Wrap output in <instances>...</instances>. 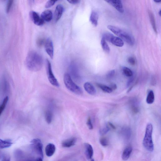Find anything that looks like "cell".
Masks as SVG:
<instances>
[{
  "label": "cell",
  "instance_id": "cell-1",
  "mask_svg": "<svg viewBox=\"0 0 161 161\" xmlns=\"http://www.w3.org/2000/svg\"><path fill=\"white\" fill-rule=\"evenodd\" d=\"M26 66L29 70L36 72L40 71L42 67L43 60L41 56L34 51L28 53L26 60Z\"/></svg>",
  "mask_w": 161,
  "mask_h": 161
},
{
  "label": "cell",
  "instance_id": "cell-2",
  "mask_svg": "<svg viewBox=\"0 0 161 161\" xmlns=\"http://www.w3.org/2000/svg\"><path fill=\"white\" fill-rule=\"evenodd\" d=\"M153 127L152 125L149 123L147 126L145 136L143 141V146L148 150L150 152L153 151L154 145L152 140V133Z\"/></svg>",
  "mask_w": 161,
  "mask_h": 161
},
{
  "label": "cell",
  "instance_id": "cell-3",
  "mask_svg": "<svg viewBox=\"0 0 161 161\" xmlns=\"http://www.w3.org/2000/svg\"><path fill=\"white\" fill-rule=\"evenodd\" d=\"M107 28L128 45H134V40L133 38L128 33L114 26L109 25L107 26Z\"/></svg>",
  "mask_w": 161,
  "mask_h": 161
},
{
  "label": "cell",
  "instance_id": "cell-4",
  "mask_svg": "<svg viewBox=\"0 0 161 161\" xmlns=\"http://www.w3.org/2000/svg\"><path fill=\"white\" fill-rule=\"evenodd\" d=\"M64 81L66 88L71 92L78 95H81L82 94V91L81 89L73 81L69 74L67 73L65 74Z\"/></svg>",
  "mask_w": 161,
  "mask_h": 161
},
{
  "label": "cell",
  "instance_id": "cell-5",
  "mask_svg": "<svg viewBox=\"0 0 161 161\" xmlns=\"http://www.w3.org/2000/svg\"><path fill=\"white\" fill-rule=\"evenodd\" d=\"M46 69L48 79L52 85L56 87H59V84L55 77L52 72L51 64L48 60H46Z\"/></svg>",
  "mask_w": 161,
  "mask_h": 161
},
{
  "label": "cell",
  "instance_id": "cell-6",
  "mask_svg": "<svg viewBox=\"0 0 161 161\" xmlns=\"http://www.w3.org/2000/svg\"><path fill=\"white\" fill-rule=\"evenodd\" d=\"M31 146L33 150L43 159V145L40 139H34L31 142Z\"/></svg>",
  "mask_w": 161,
  "mask_h": 161
},
{
  "label": "cell",
  "instance_id": "cell-7",
  "mask_svg": "<svg viewBox=\"0 0 161 161\" xmlns=\"http://www.w3.org/2000/svg\"><path fill=\"white\" fill-rule=\"evenodd\" d=\"M45 49L46 53L51 59L54 57V46L53 42L50 38H48L45 42Z\"/></svg>",
  "mask_w": 161,
  "mask_h": 161
},
{
  "label": "cell",
  "instance_id": "cell-8",
  "mask_svg": "<svg viewBox=\"0 0 161 161\" xmlns=\"http://www.w3.org/2000/svg\"><path fill=\"white\" fill-rule=\"evenodd\" d=\"M30 16L33 22L36 25L41 26L44 24L45 22L37 12L32 11L30 13Z\"/></svg>",
  "mask_w": 161,
  "mask_h": 161
},
{
  "label": "cell",
  "instance_id": "cell-9",
  "mask_svg": "<svg viewBox=\"0 0 161 161\" xmlns=\"http://www.w3.org/2000/svg\"><path fill=\"white\" fill-rule=\"evenodd\" d=\"M108 3L114 7L116 9L120 12L123 13L124 12V9L122 2L120 0H110L106 1Z\"/></svg>",
  "mask_w": 161,
  "mask_h": 161
},
{
  "label": "cell",
  "instance_id": "cell-10",
  "mask_svg": "<svg viewBox=\"0 0 161 161\" xmlns=\"http://www.w3.org/2000/svg\"><path fill=\"white\" fill-rule=\"evenodd\" d=\"M64 11V7L61 5L56 7L54 12V18L56 22L59 21Z\"/></svg>",
  "mask_w": 161,
  "mask_h": 161
},
{
  "label": "cell",
  "instance_id": "cell-11",
  "mask_svg": "<svg viewBox=\"0 0 161 161\" xmlns=\"http://www.w3.org/2000/svg\"><path fill=\"white\" fill-rule=\"evenodd\" d=\"M109 42L113 45L119 47H123L124 45V42L122 40L118 37L114 36L113 34L110 38Z\"/></svg>",
  "mask_w": 161,
  "mask_h": 161
},
{
  "label": "cell",
  "instance_id": "cell-12",
  "mask_svg": "<svg viewBox=\"0 0 161 161\" xmlns=\"http://www.w3.org/2000/svg\"><path fill=\"white\" fill-rule=\"evenodd\" d=\"M84 146L85 154L87 158L88 159H92L94 154V150L92 146L88 143H85Z\"/></svg>",
  "mask_w": 161,
  "mask_h": 161
},
{
  "label": "cell",
  "instance_id": "cell-13",
  "mask_svg": "<svg viewBox=\"0 0 161 161\" xmlns=\"http://www.w3.org/2000/svg\"><path fill=\"white\" fill-rule=\"evenodd\" d=\"M53 14L52 12L50 10H46L43 11L40 16L42 19L45 22H49L53 18Z\"/></svg>",
  "mask_w": 161,
  "mask_h": 161
},
{
  "label": "cell",
  "instance_id": "cell-14",
  "mask_svg": "<svg viewBox=\"0 0 161 161\" xmlns=\"http://www.w3.org/2000/svg\"><path fill=\"white\" fill-rule=\"evenodd\" d=\"M77 140V138L74 137L67 139L62 142V146L64 148L70 147L75 145Z\"/></svg>",
  "mask_w": 161,
  "mask_h": 161
},
{
  "label": "cell",
  "instance_id": "cell-15",
  "mask_svg": "<svg viewBox=\"0 0 161 161\" xmlns=\"http://www.w3.org/2000/svg\"><path fill=\"white\" fill-rule=\"evenodd\" d=\"M56 147L55 145L52 143H49L45 148V153L48 157H51L55 153Z\"/></svg>",
  "mask_w": 161,
  "mask_h": 161
},
{
  "label": "cell",
  "instance_id": "cell-16",
  "mask_svg": "<svg viewBox=\"0 0 161 161\" xmlns=\"http://www.w3.org/2000/svg\"><path fill=\"white\" fill-rule=\"evenodd\" d=\"M84 87L86 92L90 95H94L96 93V90L94 86L89 82L84 84Z\"/></svg>",
  "mask_w": 161,
  "mask_h": 161
},
{
  "label": "cell",
  "instance_id": "cell-17",
  "mask_svg": "<svg viewBox=\"0 0 161 161\" xmlns=\"http://www.w3.org/2000/svg\"><path fill=\"white\" fill-rule=\"evenodd\" d=\"M133 151V148L131 146H129L126 148L124 150L122 155V159L124 161L129 159Z\"/></svg>",
  "mask_w": 161,
  "mask_h": 161
},
{
  "label": "cell",
  "instance_id": "cell-18",
  "mask_svg": "<svg viewBox=\"0 0 161 161\" xmlns=\"http://www.w3.org/2000/svg\"><path fill=\"white\" fill-rule=\"evenodd\" d=\"M99 15L98 13L95 11H93L91 14L90 17V21L92 24L95 27L98 25Z\"/></svg>",
  "mask_w": 161,
  "mask_h": 161
},
{
  "label": "cell",
  "instance_id": "cell-19",
  "mask_svg": "<svg viewBox=\"0 0 161 161\" xmlns=\"http://www.w3.org/2000/svg\"><path fill=\"white\" fill-rule=\"evenodd\" d=\"M148 13L152 27L153 28L155 32L157 34V29L155 20L154 14L153 12L150 11H149Z\"/></svg>",
  "mask_w": 161,
  "mask_h": 161
},
{
  "label": "cell",
  "instance_id": "cell-20",
  "mask_svg": "<svg viewBox=\"0 0 161 161\" xmlns=\"http://www.w3.org/2000/svg\"><path fill=\"white\" fill-rule=\"evenodd\" d=\"M13 144L11 140H3L0 139V149L6 148L10 147Z\"/></svg>",
  "mask_w": 161,
  "mask_h": 161
},
{
  "label": "cell",
  "instance_id": "cell-21",
  "mask_svg": "<svg viewBox=\"0 0 161 161\" xmlns=\"http://www.w3.org/2000/svg\"><path fill=\"white\" fill-rule=\"evenodd\" d=\"M155 101V95L153 91L151 90L148 94L146 98V102L149 104H153Z\"/></svg>",
  "mask_w": 161,
  "mask_h": 161
},
{
  "label": "cell",
  "instance_id": "cell-22",
  "mask_svg": "<svg viewBox=\"0 0 161 161\" xmlns=\"http://www.w3.org/2000/svg\"><path fill=\"white\" fill-rule=\"evenodd\" d=\"M97 85L104 92L107 93H111L112 92L113 90L109 87L99 84H97Z\"/></svg>",
  "mask_w": 161,
  "mask_h": 161
},
{
  "label": "cell",
  "instance_id": "cell-23",
  "mask_svg": "<svg viewBox=\"0 0 161 161\" xmlns=\"http://www.w3.org/2000/svg\"><path fill=\"white\" fill-rule=\"evenodd\" d=\"M101 43L102 49L104 51L107 53H110V48L109 46L106 41L103 38H102Z\"/></svg>",
  "mask_w": 161,
  "mask_h": 161
},
{
  "label": "cell",
  "instance_id": "cell-24",
  "mask_svg": "<svg viewBox=\"0 0 161 161\" xmlns=\"http://www.w3.org/2000/svg\"><path fill=\"white\" fill-rule=\"evenodd\" d=\"M53 118V114L50 110L47 111L45 113V119L46 122L49 124H50Z\"/></svg>",
  "mask_w": 161,
  "mask_h": 161
},
{
  "label": "cell",
  "instance_id": "cell-25",
  "mask_svg": "<svg viewBox=\"0 0 161 161\" xmlns=\"http://www.w3.org/2000/svg\"><path fill=\"white\" fill-rule=\"evenodd\" d=\"M9 100V97L8 96L6 97L3 100V101L0 106V116L2 114V112L6 106V104Z\"/></svg>",
  "mask_w": 161,
  "mask_h": 161
},
{
  "label": "cell",
  "instance_id": "cell-26",
  "mask_svg": "<svg viewBox=\"0 0 161 161\" xmlns=\"http://www.w3.org/2000/svg\"><path fill=\"white\" fill-rule=\"evenodd\" d=\"M123 71L124 74L128 77H132L133 75V72L131 70L127 67H123Z\"/></svg>",
  "mask_w": 161,
  "mask_h": 161
},
{
  "label": "cell",
  "instance_id": "cell-27",
  "mask_svg": "<svg viewBox=\"0 0 161 161\" xmlns=\"http://www.w3.org/2000/svg\"><path fill=\"white\" fill-rule=\"evenodd\" d=\"M122 133L125 138L128 139L130 137L131 131L130 128H124L123 130Z\"/></svg>",
  "mask_w": 161,
  "mask_h": 161
},
{
  "label": "cell",
  "instance_id": "cell-28",
  "mask_svg": "<svg viewBox=\"0 0 161 161\" xmlns=\"http://www.w3.org/2000/svg\"><path fill=\"white\" fill-rule=\"evenodd\" d=\"M99 142L103 146L106 147L108 145V141L106 138L102 137L100 138Z\"/></svg>",
  "mask_w": 161,
  "mask_h": 161
},
{
  "label": "cell",
  "instance_id": "cell-29",
  "mask_svg": "<svg viewBox=\"0 0 161 161\" xmlns=\"http://www.w3.org/2000/svg\"><path fill=\"white\" fill-rule=\"evenodd\" d=\"M110 129L106 125V127L100 130L99 133L101 135H104L109 132Z\"/></svg>",
  "mask_w": 161,
  "mask_h": 161
},
{
  "label": "cell",
  "instance_id": "cell-30",
  "mask_svg": "<svg viewBox=\"0 0 161 161\" xmlns=\"http://www.w3.org/2000/svg\"><path fill=\"white\" fill-rule=\"evenodd\" d=\"M13 1H9L7 3L6 7V11L7 13L9 12L12 6Z\"/></svg>",
  "mask_w": 161,
  "mask_h": 161
},
{
  "label": "cell",
  "instance_id": "cell-31",
  "mask_svg": "<svg viewBox=\"0 0 161 161\" xmlns=\"http://www.w3.org/2000/svg\"><path fill=\"white\" fill-rule=\"evenodd\" d=\"M57 1H48L45 5V7L46 8H48L54 6Z\"/></svg>",
  "mask_w": 161,
  "mask_h": 161
},
{
  "label": "cell",
  "instance_id": "cell-32",
  "mask_svg": "<svg viewBox=\"0 0 161 161\" xmlns=\"http://www.w3.org/2000/svg\"><path fill=\"white\" fill-rule=\"evenodd\" d=\"M87 124L89 129L90 130H92L93 129V126L91 122L90 117H89L87 121Z\"/></svg>",
  "mask_w": 161,
  "mask_h": 161
},
{
  "label": "cell",
  "instance_id": "cell-33",
  "mask_svg": "<svg viewBox=\"0 0 161 161\" xmlns=\"http://www.w3.org/2000/svg\"><path fill=\"white\" fill-rule=\"evenodd\" d=\"M115 74V70H112L109 72L107 75V77L108 79H111L113 77Z\"/></svg>",
  "mask_w": 161,
  "mask_h": 161
},
{
  "label": "cell",
  "instance_id": "cell-34",
  "mask_svg": "<svg viewBox=\"0 0 161 161\" xmlns=\"http://www.w3.org/2000/svg\"><path fill=\"white\" fill-rule=\"evenodd\" d=\"M128 62L129 64L132 66H134L136 64L135 59L132 57H129L128 58Z\"/></svg>",
  "mask_w": 161,
  "mask_h": 161
},
{
  "label": "cell",
  "instance_id": "cell-35",
  "mask_svg": "<svg viewBox=\"0 0 161 161\" xmlns=\"http://www.w3.org/2000/svg\"><path fill=\"white\" fill-rule=\"evenodd\" d=\"M107 126L108 127H109L110 129L111 128L115 130L116 129V128L115 126L112 123L110 122H109L107 124Z\"/></svg>",
  "mask_w": 161,
  "mask_h": 161
},
{
  "label": "cell",
  "instance_id": "cell-36",
  "mask_svg": "<svg viewBox=\"0 0 161 161\" xmlns=\"http://www.w3.org/2000/svg\"><path fill=\"white\" fill-rule=\"evenodd\" d=\"M132 111L134 113L137 114V113L138 112L139 110L137 107L133 106L132 107Z\"/></svg>",
  "mask_w": 161,
  "mask_h": 161
},
{
  "label": "cell",
  "instance_id": "cell-37",
  "mask_svg": "<svg viewBox=\"0 0 161 161\" xmlns=\"http://www.w3.org/2000/svg\"><path fill=\"white\" fill-rule=\"evenodd\" d=\"M27 161H43V158L41 157H38L36 158L29 159Z\"/></svg>",
  "mask_w": 161,
  "mask_h": 161
},
{
  "label": "cell",
  "instance_id": "cell-38",
  "mask_svg": "<svg viewBox=\"0 0 161 161\" xmlns=\"http://www.w3.org/2000/svg\"><path fill=\"white\" fill-rule=\"evenodd\" d=\"M68 2L72 4H73V5H75V4H77L78 3H79L80 1H78V0H73V1H72V0H71V1H67Z\"/></svg>",
  "mask_w": 161,
  "mask_h": 161
},
{
  "label": "cell",
  "instance_id": "cell-39",
  "mask_svg": "<svg viewBox=\"0 0 161 161\" xmlns=\"http://www.w3.org/2000/svg\"><path fill=\"white\" fill-rule=\"evenodd\" d=\"M110 87L113 90H115L117 89L116 85L114 83H112L110 85Z\"/></svg>",
  "mask_w": 161,
  "mask_h": 161
},
{
  "label": "cell",
  "instance_id": "cell-40",
  "mask_svg": "<svg viewBox=\"0 0 161 161\" xmlns=\"http://www.w3.org/2000/svg\"><path fill=\"white\" fill-rule=\"evenodd\" d=\"M133 78H131V79H129V80H128V82L127 83V86L128 87H129V86L131 85L133 82Z\"/></svg>",
  "mask_w": 161,
  "mask_h": 161
},
{
  "label": "cell",
  "instance_id": "cell-41",
  "mask_svg": "<svg viewBox=\"0 0 161 161\" xmlns=\"http://www.w3.org/2000/svg\"><path fill=\"white\" fill-rule=\"evenodd\" d=\"M2 161H11L10 157L8 156H6L4 157Z\"/></svg>",
  "mask_w": 161,
  "mask_h": 161
},
{
  "label": "cell",
  "instance_id": "cell-42",
  "mask_svg": "<svg viewBox=\"0 0 161 161\" xmlns=\"http://www.w3.org/2000/svg\"><path fill=\"white\" fill-rule=\"evenodd\" d=\"M151 84L152 85H154L156 84V81L155 78H152L151 79Z\"/></svg>",
  "mask_w": 161,
  "mask_h": 161
},
{
  "label": "cell",
  "instance_id": "cell-43",
  "mask_svg": "<svg viewBox=\"0 0 161 161\" xmlns=\"http://www.w3.org/2000/svg\"><path fill=\"white\" fill-rule=\"evenodd\" d=\"M154 1L156 3H160L161 2V1H160H160H155V0Z\"/></svg>",
  "mask_w": 161,
  "mask_h": 161
},
{
  "label": "cell",
  "instance_id": "cell-44",
  "mask_svg": "<svg viewBox=\"0 0 161 161\" xmlns=\"http://www.w3.org/2000/svg\"><path fill=\"white\" fill-rule=\"evenodd\" d=\"M159 14L160 16H161V10H160L159 12Z\"/></svg>",
  "mask_w": 161,
  "mask_h": 161
},
{
  "label": "cell",
  "instance_id": "cell-45",
  "mask_svg": "<svg viewBox=\"0 0 161 161\" xmlns=\"http://www.w3.org/2000/svg\"><path fill=\"white\" fill-rule=\"evenodd\" d=\"M91 161H94V159H93L91 160Z\"/></svg>",
  "mask_w": 161,
  "mask_h": 161
}]
</instances>
